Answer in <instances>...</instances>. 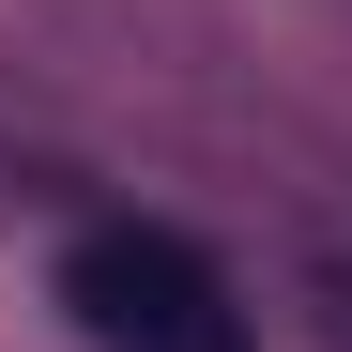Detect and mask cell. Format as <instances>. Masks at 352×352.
Masks as SVG:
<instances>
[{
    "mask_svg": "<svg viewBox=\"0 0 352 352\" xmlns=\"http://www.w3.org/2000/svg\"><path fill=\"white\" fill-rule=\"evenodd\" d=\"M62 307H77V337H92V352H245L230 276L184 245V230H153V214L77 230V245H62Z\"/></svg>",
    "mask_w": 352,
    "mask_h": 352,
    "instance_id": "cell-1",
    "label": "cell"
},
{
    "mask_svg": "<svg viewBox=\"0 0 352 352\" xmlns=\"http://www.w3.org/2000/svg\"><path fill=\"white\" fill-rule=\"evenodd\" d=\"M307 322H322V352H352V261H307Z\"/></svg>",
    "mask_w": 352,
    "mask_h": 352,
    "instance_id": "cell-2",
    "label": "cell"
}]
</instances>
